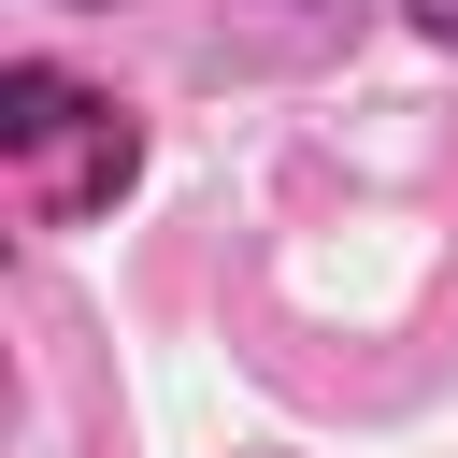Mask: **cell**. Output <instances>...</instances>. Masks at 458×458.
<instances>
[{
	"mask_svg": "<svg viewBox=\"0 0 458 458\" xmlns=\"http://www.w3.org/2000/svg\"><path fill=\"white\" fill-rule=\"evenodd\" d=\"M0 157H14V200H29L43 229H86L100 200H129L143 129H129L100 86H72L57 57H14V72H0Z\"/></svg>",
	"mask_w": 458,
	"mask_h": 458,
	"instance_id": "obj_1",
	"label": "cell"
},
{
	"mask_svg": "<svg viewBox=\"0 0 458 458\" xmlns=\"http://www.w3.org/2000/svg\"><path fill=\"white\" fill-rule=\"evenodd\" d=\"M415 29H429V43H458V0H415Z\"/></svg>",
	"mask_w": 458,
	"mask_h": 458,
	"instance_id": "obj_2",
	"label": "cell"
}]
</instances>
